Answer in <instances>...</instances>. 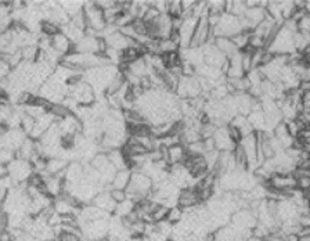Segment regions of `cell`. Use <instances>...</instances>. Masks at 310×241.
Wrapping results in <instances>:
<instances>
[{"label":"cell","instance_id":"f6af8a7d","mask_svg":"<svg viewBox=\"0 0 310 241\" xmlns=\"http://www.w3.org/2000/svg\"><path fill=\"white\" fill-rule=\"evenodd\" d=\"M15 158H17L15 151H11V150L7 149L0 150V165H2V166H7V165H9L10 162H13Z\"/></svg>","mask_w":310,"mask_h":241},{"label":"cell","instance_id":"ee69618b","mask_svg":"<svg viewBox=\"0 0 310 241\" xmlns=\"http://www.w3.org/2000/svg\"><path fill=\"white\" fill-rule=\"evenodd\" d=\"M187 154L188 155H205V147H204V141H196V143H191V144L186 146Z\"/></svg>","mask_w":310,"mask_h":241},{"label":"cell","instance_id":"8992f818","mask_svg":"<svg viewBox=\"0 0 310 241\" xmlns=\"http://www.w3.org/2000/svg\"><path fill=\"white\" fill-rule=\"evenodd\" d=\"M83 15L86 19L87 28L93 29L97 34H103L107 27L104 18V11L96 5V2H86L83 7Z\"/></svg>","mask_w":310,"mask_h":241},{"label":"cell","instance_id":"4dcf8cb0","mask_svg":"<svg viewBox=\"0 0 310 241\" xmlns=\"http://www.w3.org/2000/svg\"><path fill=\"white\" fill-rule=\"evenodd\" d=\"M230 125H233L234 128H237V129L241 132L243 137H245V136H248V135H252L253 132H255L252 126H251V124H249L248 118L244 115L234 116L233 120L230 122Z\"/></svg>","mask_w":310,"mask_h":241},{"label":"cell","instance_id":"f907efd6","mask_svg":"<svg viewBox=\"0 0 310 241\" xmlns=\"http://www.w3.org/2000/svg\"><path fill=\"white\" fill-rule=\"evenodd\" d=\"M10 74H11V68H10L9 64L6 63L5 58L2 57V54H0V81L9 78Z\"/></svg>","mask_w":310,"mask_h":241},{"label":"cell","instance_id":"5bb4252c","mask_svg":"<svg viewBox=\"0 0 310 241\" xmlns=\"http://www.w3.org/2000/svg\"><path fill=\"white\" fill-rule=\"evenodd\" d=\"M197 22H198V18L193 17V15H188V17L183 18L180 28L177 31L179 35H180V49L190 47L191 39H193V35H194V31H196Z\"/></svg>","mask_w":310,"mask_h":241},{"label":"cell","instance_id":"bcb514c9","mask_svg":"<svg viewBox=\"0 0 310 241\" xmlns=\"http://www.w3.org/2000/svg\"><path fill=\"white\" fill-rule=\"evenodd\" d=\"M34 126H35L34 118L27 115V114H24V115H22V120H21V129H22V132H24L27 136H29L31 135V132H32V129H34Z\"/></svg>","mask_w":310,"mask_h":241},{"label":"cell","instance_id":"44dd1931","mask_svg":"<svg viewBox=\"0 0 310 241\" xmlns=\"http://www.w3.org/2000/svg\"><path fill=\"white\" fill-rule=\"evenodd\" d=\"M187 158V149L186 146L181 144H175L172 147L166 149V161L169 166L173 165H180L183 164Z\"/></svg>","mask_w":310,"mask_h":241},{"label":"cell","instance_id":"c3c4849f","mask_svg":"<svg viewBox=\"0 0 310 241\" xmlns=\"http://www.w3.org/2000/svg\"><path fill=\"white\" fill-rule=\"evenodd\" d=\"M227 132H229V136L231 141H233L234 144L239 146L241 143V140H243V135H241V132H240L237 128H234L233 125H227Z\"/></svg>","mask_w":310,"mask_h":241},{"label":"cell","instance_id":"74e56055","mask_svg":"<svg viewBox=\"0 0 310 241\" xmlns=\"http://www.w3.org/2000/svg\"><path fill=\"white\" fill-rule=\"evenodd\" d=\"M168 212H169V207L163 205V204H157V207L154 208L153 213H151L153 223H159L162 222V221H166Z\"/></svg>","mask_w":310,"mask_h":241},{"label":"cell","instance_id":"d6a6232c","mask_svg":"<svg viewBox=\"0 0 310 241\" xmlns=\"http://www.w3.org/2000/svg\"><path fill=\"white\" fill-rule=\"evenodd\" d=\"M134 208H136V203L134 201H132V200H129V198H126L125 201H122V203L116 204V208H115V212L114 215L118 218H126L129 216L130 213L133 212Z\"/></svg>","mask_w":310,"mask_h":241},{"label":"cell","instance_id":"cb8c5ba5","mask_svg":"<svg viewBox=\"0 0 310 241\" xmlns=\"http://www.w3.org/2000/svg\"><path fill=\"white\" fill-rule=\"evenodd\" d=\"M68 164H69V162L64 158L47 159V164H46V175H49V176H58V178L64 179V174H65V169H67Z\"/></svg>","mask_w":310,"mask_h":241},{"label":"cell","instance_id":"d4e9b609","mask_svg":"<svg viewBox=\"0 0 310 241\" xmlns=\"http://www.w3.org/2000/svg\"><path fill=\"white\" fill-rule=\"evenodd\" d=\"M130 178H132V171L130 169H122V171H118L115 174L112 182H111L110 190L111 188H115V190H125L129 186L130 183Z\"/></svg>","mask_w":310,"mask_h":241},{"label":"cell","instance_id":"7a4b0ae2","mask_svg":"<svg viewBox=\"0 0 310 241\" xmlns=\"http://www.w3.org/2000/svg\"><path fill=\"white\" fill-rule=\"evenodd\" d=\"M118 74H120V68H116L111 64V65H104V67L90 68L82 75H83V81L93 87L96 96H97V94L107 92L110 83L112 82V79Z\"/></svg>","mask_w":310,"mask_h":241},{"label":"cell","instance_id":"f1b7e54d","mask_svg":"<svg viewBox=\"0 0 310 241\" xmlns=\"http://www.w3.org/2000/svg\"><path fill=\"white\" fill-rule=\"evenodd\" d=\"M247 118H248L249 124H251L255 132H267L266 116H265L262 110L252 111Z\"/></svg>","mask_w":310,"mask_h":241},{"label":"cell","instance_id":"e0dca14e","mask_svg":"<svg viewBox=\"0 0 310 241\" xmlns=\"http://www.w3.org/2000/svg\"><path fill=\"white\" fill-rule=\"evenodd\" d=\"M201 204L200 196L197 193V190L194 187L190 188H183L179 193V197H177V205L184 209V211H188V209H193V208L198 207Z\"/></svg>","mask_w":310,"mask_h":241},{"label":"cell","instance_id":"836d02e7","mask_svg":"<svg viewBox=\"0 0 310 241\" xmlns=\"http://www.w3.org/2000/svg\"><path fill=\"white\" fill-rule=\"evenodd\" d=\"M234 161H235V168L237 171H243V172H249L248 171V162H247V157L244 154L241 146H235V149L233 151Z\"/></svg>","mask_w":310,"mask_h":241},{"label":"cell","instance_id":"e575fe53","mask_svg":"<svg viewBox=\"0 0 310 241\" xmlns=\"http://www.w3.org/2000/svg\"><path fill=\"white\" fill-rule=\"evenodd\" d=\"M40 32L43 34V36H47V38L52 39L53 36H56V35L61 32V27H58L57 24H54L49 19H43L42 24H40Z\"/></svg>","mask_w":310,"mask_h":241},{"label":"cell","instance_id":"9a60e30c","mask_svg":"<svg viewBox=\"0 0 310 241\" xmlns=\"http://www.w3.org/2000/svg\"><path fill=\"white\" fill-rule=\"evenodd\" d=\"M104 39L105 42H107V46H108V47L114 49V50L120 52V53H122L124 50H126V49L130 47V46H136V44H137V42H134V40H132V39L129 38H126L124 34H121L120 29L115 31V32H112V34L104 36Z\"/></svg>","mask_w":310,"mask_h":241},{"label":"cell","instance_id":"484cf974","mask_svg":"<svg viewBox=\"0 0 310 241\" xmlns=\"http://www.w3.org/2000/svg\"><path fill=\"white\" fill-rule=\"evenodd\" d=\"M107 157H108L110 162L112 164V166H114L116 171L129 169V159L125 157L122 149L112 150L110 153H107Z\"/></svg>","mask_w":310,"mask_h":241},{"label":"cell","instance_id":"7402d4cb","mask_svg":"<svg viewBox=\"0 0 310 241\" xmlns=\"http://www.w3.org/2000/svg\"><path fill=\"white\" fill-rule=\"evenodd\" d=\"M64 180L69 184H79L83 182V165L82 162L74 161L69 162L64 174Z\"/></svg>","mask_w":310,"mask_h":241},{"label":"cell","instance_id":"f35d334b","mask_svg":"<svg viewBox=\"0 0 310 241\" xmlns=\"http://www.w3.org/2000/svg\"><path fill=\"white\" fill-rule=\"evenodd\" d=\"M166 14L171 18H183V7H181V2L179 0H172L168 2Z\"/></svg>","mask_w":310,"mask_h":241},{"label":"cell","instance_id":"2e32d148","mask_svg":"<svg viewBox=\"0 0 310 241\" xmlns=\"http://www.w3.org/2000/svg\"><path fill=\"white\" fill-rule=\"evenodd\" d=\"M212 139L215 141L216 150L220 153H233L234 149H235V144L230 139L227 126H219Z\"/></svg>","mask_w":310,"mask_h":241},{"label":"cell","instance_id":"11a10c76","mask_svg":"<svg viewBox=\"0 0 310 241\" xmlns=\"http://www.w3.org/2000/svg\"><path fill=\"white\" fill-rule=\"evenodd\" d=\"M306 11L307 14H310V2H306Z\"/></svg>","mask_w":310,"mask_h":241},{"label":"cell","instance_id":"816d5d0a","mask_svg":"<svg viewBox=\"0 0 310 241\" xmlns=\"http://www.w3.org/2000/svg\"><path fill=\"white\" fill-rule=\"evenodd\" d=\"M110 193H111V197L114 198V201L116 204L122 203V201H125V200L128 198V196H126V191H125V190H115V188H111Z\"/></svg>","mask_w":310,"mask_h":241},{"label":"cell","instance_id":"ab89813d","mask_svg":"<svg viewBox=\"0 0 310 241\" xmlns=\"http://www.w3.org/2000/svg\"><path fill=\"white\" fill-rule=\"evenodd\" d=\"M183 216H184V209H181L179 205H175V207L169 208L166 221L169 223H172L173 226H175V225H177L179 222H181Z\"/></svg>","mask_w":310,"mask_h":241},{"label":"cell","instance_id":"b9f144b4","mask_svg":"<svg viewBox=\"0 0 310 241\" xmlns=\"http://www.w3.org/2000/svg\"><path fill=\"white\" fill-rule=\"evenodd\" d=\"M50 114L54 116V119L56 120H61L64 118H67L68 115H71L72 112L68 110L67 107L64 106V104H53L52 108H50Z\"/></svg>","mask_w":310,"mask_h":241},{"label":"cell","instance_id":"8d00e7d4","mask_svg":"<svg viewBox=\"0 0 310 241\" xmlns=\"http://www.w3.org/2000/svg\"><path fill=\"white\" fill-rule=\"evenodd\" d=\"M208 15H222L226 13V2L223 0H213L206 2Z\"/></svg>","mask_w":310,"mask_h":241},{"label":"cell","instance_id":"5b68a950","mask_svg":"<svg viewBox=\"0 0 310 241\" xmlns=\"http://www.w3.org/2000/svg\"><path fill=\"white\" fill-rule=\"evenodd\" d=\"M69 87L65 83L58 82L54 78H50L47 82H44L39 89V96L43 97L53 104H61L65 97L68 96Z\"/></svg>","mask_w":310,"mask_h":241},{"label":"cell","instance_id":"7bdbcfd3","mask_svg":"<svg viewBox=\"0 0 310 241\" xmlns=\"http://www.w3.org/2000/svg\"><path fill=\"white\" fill-rule=\"evenodd\" d=\"M280 10H281L282 18L288 21L292 18V15L295 14L296 9L295 2H280Z\"/></svg>","mask_w":310,"mask_h":241},{"label":"cell","instance_id":"3957f363","mask_svg":"<svg viewBox=\"0 0 310 241\" xmlns=\"http://www.w3.org/2000/svg\"><path fill=\"white\" fill-rule=\"evenodd\" d=\"M153 180L147 175H144L141 171H133L130 183L126 188V196L134 203H138L144 198L150 197V194L153 193Z\"/></svg>","mask_w":310,"mask_h":241},{"label":"cell","instance_id":"9c48e42d","mask_svg":"<svg viewBox=\"0 0 310 241\" xmlns=\"http://www.w3.org/2000/svg\"><path fill=\"white\" fill-rule=\"evenodd\" d=\"M176 94L180 97V100H190L197 99L202 94V87H201L198 77H181L179 81Z\"/></svg>","mask_w":310,"mask_h":241},{"label":"cell","instance_id":"60d3db41","mask_svg":"<svg viewBox=\"0 0 310 241\" xmlns=\"http://www.w3.org/2000/svg\"><path fill=\"white\" fill-rule=\"evenodd\" d=\"M249 35H251L249 32H240V34H237L235 36L231 38L234 46L237 47V50L243 52V50H245V49L248 47Z\"/></svg>","mask_w":310,"mask_h":241},{"label":"cell","instance_id":"4fadbf2b","mask_svg":"<svg viewBox=\"0 0 310 241\" xmlns=\"http://www.w3.org/2000/svg\"><path fill=\"white\" fill-rule=\"evenodd\" d=\"M201 49H202V53H204V63L206 65H209V67L222 71L224 64L227 63L226 56L223 53H220L215 44H205V46H202Z\"/></svg>","mask_w":310,"mask_h":241},{"label":"cell","instance_id":"ffe728a7","mask_svg":"<svg viewBox=\"0 0 310 241\" xmlns=\"http://www.w3.org/2000/svg\"><path fill=\"white\" fill-rule=\"evenodd\" d=\"M64 184L65 180L58 176H44V187H46V193L50 198L56 200V198L61 197L64 193Z\"/></svg>","mask_w":310,"mask_h":241},{"label":"cell","instance_id":"681fc988","mask_svg":"<svg viewBox=\"0 0 310 241\" xmlns=\"http://www.w3.org/2000/svg\"><path fill=\"white\" fill-rule=\"evenodd\" d=\"M296 25H298V31H299L301 34L309 35L310 36V14L305 15Z\"/></svg>","mask_w":310,"mask_h":241},{"label":"cell","instance_id":"ba28073f","mask_svg":"<svg viewBox=\"0 0 310 241\" xmlns=\"http://www.w3.org/2000/svg\"><path fill=\"white\" fill-rule=\"evenodd\" d=\"M68 97H71L78 106L82 107H90L96 103L94 90H93V87H91L89 83L85 82V81H82L81 83H78L75 86L69 87Z\"/></svg>","mask_w":310,"mask_h":241},{"label":"cell","instance_id":"d590c367","mask_svg":"<svg viewBox=\"0 0 310 241\" xmlns=\"http://www.w3.org/2000/svg\"><path fill=\"white\" fill-rule=\"evenodd\" d=\"M21 54H22V61L29 64L36 63L39 56V47L36 44H32V46H27V47L21 49Z\"/></svg>","mask_w":310,"mask_h":241},{"label":"cell","instance_id":"603a6c76","mask_svg":"<svg viewBox=\"0 0 310 241\" xmlns=\"http://www.w3.org/2000/svg\"><path fill=\"white\" fill-rule=\"evenodd\" d=\"M52 49L60 57H65L72 52V43L65 35L60 32L52 38Z\"/></svg>","mask_w":310,"mask_h":241},{"label":"cell","instance_id":"ac0fdd59","mask_svg":"<svg viewBox=\"0 0 310 241\" xmlns=\"http://www.w3.org/2000/svg\"><path fill=\"white\" fill-rule=\"evenodd\" d=\"M54 122H56V119H54V116H53L50 112H46V114H43L42 116H39L38 119H35L34 129H32V132H31V135H29L28 137H31V139L35 140V141H39L40 137L46 133V130H47Z\"/></svg>","mask_w":310,"mask_h":241},{"label":"cell","instance_id":"83f0119b","mask_svg":"<svg viewBox=\"0 0 310 241\" xmlns=\"http://www.w3.org/2000/svg\"><path fill=\"white\" fill-rule=\"evenodd\" d=\"M61 32L71 40L72 44L78 43L81 39L85 38V29H82L79 28V27H77L75 24H72L71 21H69L67 25L61 27Z\"/></svg>","mask_w":310,"mask_h":241},{"label":"cell","instance_id":"8fae6325","mask_svg":"<svg viewBox=\"0 0 310 241\" xmlns=\"http://www.w3.org/2000/svg\"><path fill=\"white\" fill-rule=\"evenodd\" d=\"M299 216H301V209L292 200L285 198V200L278 201L276 218L277 222L280 223V226L282 223L296 222V221H299Z\"/></svg>","mask_w":310,"mask_h":241},{"label":"cell","instance_id":"6da1fadb","mask_svg":"<svg viewBox=\"0 0 310 241\" xmlns=\"http://www.w3.org/2000/svg\"><path fill=\"white\" fill-rule=\"evenodd\" d=\"M296 31H298L296 22H294L292 19L285 21L272 44L266 50L276 56H291V54L296 53L295 43H294V34Z\"/></svg>","mask_w":310,"mask_h":241},{"label":"cell","instance_id":"1f68e13d","mask_svg":"<svg viewBox=\"0 0 310 241\" xmlns=\"http://www.w3.org/2000/svg\"><path fill=\"white\" fill-rule=\"evenodd\" d=\"M64 11L69 15V18L75 17V15L81 14L85 7V2H71V0H64V2H58Z\"/></svg>","mask_w":310,"mask_h":241},{"label":"cell","instance_id":"f546056e","mask_svg":"<svg viewBox=\"0 0 310 241\" xmlns=\"http://www.w3.org/2000/svg\"><path fill=\"white\" fill-rule=\"evenodd\" d=\"M215 46L218 47L220 53H223L224 56H226V58L233 57L234 54H237L240 52V50H237V47L234 46L233 40L229 38H216Z\"/></svg>","mask_w":310,"mask_h":241},{"label":"cell","instance_id":"d6986e66","mask_svg":"<svg viewBox=\"0 0 310 241\" xmlns=\"http://www.w3.org/2000/svg\"><path fill=\"white\" fill-rule=\"evenodd\" d=\"M91 204L97 207L101 211H104V212L110 213V215H114L115 212V208H116V203L114 201V198L111 197L110 190L108 191H100V193L97 194L94 197V200L91 201Z\"/></svg>","mask_w":310,"mask_h":241},{"label":"cell","instance_id":"4316f807","mask_svg":"<svg viewBox=\"0 0 310 241\" xmlns=\"http://www.w3.org/2000/svg\"><path fill=\"white\" fill-rule=\"evenodd\" d=\"M36 154H38V153H36V141L31 139V137H27V140L22 143V146H21V147L17 150V153H15L17 158L27 159V161H31L32 157Z\"/></svg>","mask_w":310,"mask_h":241},{"label":"cell","instance_id":"30bf717a","mask_svg":"<svg viewBox=\"0 0 310 241\" xmlns=\"http://www.w3.org/2000/svg\"><path fill=\"white\" fill-rule=\"evenodd\" d=\"M108 227H110V219H99V221L85 223L81 226L82 236L83 238L100 241L108 236Z\"/></svg>","mask_w":310,"mask_h":241},{"label":"cell","instance_id":"52a82bcc","mask_svg":"<svg viewBox=\"0 0 310 241\" xmlns=\"http://www.w3.org/2000/svg\"><path fill=\"white\" fill-rule=\"evenodd\" d=\"M32 174H34L32 165L27 159L15 158L13 162H10L7 165V175L11 178L14 186L27 183V180H28L29 176Z\"/></svg>","mask_w":310,"mask_h":241},{"label":"cell","instance_id":"7c38bea8","mask_svg":"<svg viewBox=\"0 0 310 241\" xmlns=\"http://www.w3.org/2000/svg\"><path fill=\"white\" fill-rule=\"evenodd\" d=\"M241 149H243L244 154L247 157V162H248V171L253 172L259 168L258 162V137L256 133L253 132L252 135H248L243 137L241 140Z\"/></svg>","mask_w":310,"mask_h":241},{"label":"cell","instance_id":"f5cc1de1","mask_svg":"<svg viewBox=\"0 0 310 241\" xmlns=\"http://www.w3.org/2000/svg\"><path fill=\"white\" fill-rule=\"evenodd\" d=\"M96 5L99 6L103 11H105V10L115 7V6H116V2H114V0H99V2H96Z\"/></svg>","mask_w":310,"mask_h":241},{"label":"cell","instance_id":"7dc6e473","mask_svg":"<svg viewBox=\"0 0 310 241\" xmlns=\"http://www.w3.org/2000/svg\"><path fill=\"white\" fill-rule=\"evenodd\" d=\"M155 226H157V230L161 233V234H163V236L168 237V238H171L173 233V227H175L172 223H169L168 221H162V222L155 223Z\"/></svg>","mask_w":310,"mask_h":241},{"label":"cell","instance_id":"277c9868","mask_svg":"<svg viewBox=\"0 0 310 241\" xmlns=\"http://www.w3.org/2000/svg\"><path fill=\"white\" fill-rule=\"evenodd\" d=\"M215 38H229L231 39L240 32H244L243 19L229 13L220 15L219 22L212 28Z\"/></svg>","mask_w":310,"mask_h":241},{"label":"cell","instance_id":"db71d44e","mask_svg":"<svg viewBox=\"0 0 310 241\" xmlns=\"http://www.w3.org/2000/svg\"><path fill=\"white\" fill-rule=\"evenodd\" d=\"M302 107L305 114H310V92L302 93Z\"/></svg>","mask_w":310,"mask_h":241}]
</instances>
